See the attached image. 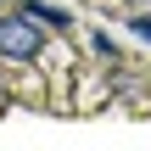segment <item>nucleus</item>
I'll use <instances>...</instances> for the list:
<instances>
[{"instance_id":"nucleus-1","label":"nucleus","mask_w":151,"mask_h":151,"mask_svg":"<svg viewBox=\"0 0 151 151\" xmlns=\"http://www.w3.org/2000/svg\"><path fill=\"white\" fill-rule=\"evenodd\" d=\"M45 50V22H34V11H0V56L6 62H34Z\"/></svg>"},{"instance_id":"nucleus-3","label":"nucleus","mask_w":151,"mask_h":151,"mask_svg":"<svg viewBox=\"0 0 151 151\" xmlns=\"http://www.w3.org/2000/svg\"><path fill=\"white\" fill-rule=\"evenodd\" d=\"M129 28H134V39H151V11H140V17H129Z\"/></svg>"},{"instance_id":"nucleus-4","label":"nucleus","mask_w":151,"mask_h":151,"mask_svg":"<svg viewBox=\"0 0 151 151\" xmlns=\"http://www.w3.org/2000/svg\"><path fill=\"white\" fill-rule=\"evenodd\" d=\"M0 90H6V84H0Z\"/></svg>"},{"instance_id":"nucleus-2","label":"nucleus","mask_w":151,"mask_h":151,"mask_svg":"<svg viewBox=\"0 0 151 151\" xmlns=\"http://www.w3.org/2000/svg\"><path fill=\"white\" fill-rule=\"evenodd\" d=\"M22 11H34L45 28H67V22H73L67 11H56V6H45V0H22Z\"/></svg>"}]
</instances>
